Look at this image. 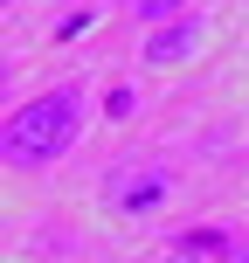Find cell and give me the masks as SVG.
I'll return each mask as SVG.
<instances>
[{
  "instance_id": "7",
  "label": "cell",
  "mask_w": 249,
  "mask_h": 263,
  "mask_svg": "<svg viewBox=\"0 0 249 263\" xmlns=\"http://www.w3.org/2000/svg\"><path fill=\"white\" fill-rule=\"evenodd\" d=\"M228 263H249V250H228Z\"/></svg>"
},
{
  "instance_id": "4",
  "label": "cell",
  "mask_w": 249,
  "mask_h": 263,
  "mask_svg": "<svg viewBox=\"0 0 249 263\" xmlns=\"http://www.w3.org/2000/svg\"><path fill=\"white\" fill-rule=\"evenodd\" d=\"M90 21H97V14H90V7H83V14H69V21H63V28H55V42H76V35H83V28H90Z\"/></svg>"
},
{
  "instance_id": "1",
  "label": "cell",
  "mask_w": 249,
  "mask_h": 263,
  "mask_svg": "<svg viewBox=\"0 0 249 263\" xmlns=\"http://www.w3.org/2000/svg\"><path fill=\"white\" fill-rule=\"evenodd\" d=\"M76 132H83V90H49V97H28L0 125V153H7V166H49L76 145Z\"/></svg>"
},
{
  "instance_id": "5",
  "label": "cell",
  "mask_w": 249,
  "mask_h": 263,
  "mask_svg": "<svg viewBox=\"0 0 249 263\" xmlns=\"http://www.w3.org/2000/svg\"><path fill=\"white\" fill-rule=\"evenodd\" d=\"M173 7H180V0H139L131 14H139V21H159V14H173Z\"/></svg>"
},
{
  "instance_id": "3",
  "label": "cell",
  "mask_w": 249,
  "mask_h": 263,
  "mask_svg": "<svg viewBox=\"0 0 249 263\" xmlns=\"http://www.w3.org/2000/svg\"><path fill=\"white\" fill-rule=\"evenodd\" d=\"M159 201H166V173H139V180L118 187V208L125 215H145V208H159Z\"/></svg>"
},
{
  "instance_id": "2",
  "label": "cell",
  "mask_w": 249,
  "mask_h": 263,
  "mask_svg": "<svg viewBox=\"0 0 249 263\" xmlns=\"http://www.w3.org/2000/svg\"><path fill=\"white\" fill-rule=\"evenodd\" d=\"M194 42H201V21H166V28H152V42H145V63L173 69V63L194 55Z\"/></svg>"
},
{
  "instance_id": "6",
  "label": "cell",
  "mask_w": 249,
  "mask_h": 263,
  "mask_svg": "<svg viewBox=\"0 0 249 263\" xmlns=\"http://www.w3.org/2000/svg\"><path fill=\"white\" fill-rule=\"evenodd\" d=\"M166 263H194V242H180V250H173V256H166Z\"/></svg>"
}]
</instances>
